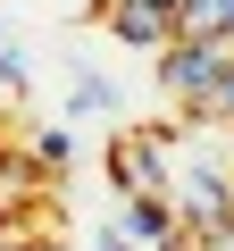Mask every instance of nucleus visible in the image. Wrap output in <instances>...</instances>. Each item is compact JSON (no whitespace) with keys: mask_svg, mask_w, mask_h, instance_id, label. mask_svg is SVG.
Returning a JSON list of instances; mask_svg holds the SVG:
<instances>
[{"mask_svg":"<svg viewBox=\"0 0 234 251\" xmlns=\"http://www.w3.org/2000/svg\"><path fill=\"white\" fill-rule=\"evenodd\" d=\"M84 109H109V84H100V75H75V117H84Z\"/></svg>","mask_w":234,"mask_h":251,"instance_id":"0eeeda50","label":"nucleus"},{"mask_svg":"<svg viewBox=\"0 0 234 251\" xmlns=\"http://www.w3.org/2000/svg\"><path fill=\"white\" fill-rule=\"evenodd\" d=\"M100 17H109L117 42H134V50H167V42L184 34L176 0H100Z\"/></svg>","mask_w":234,"mask_h":251,"instance_id":"7ed1b4c3","label":"nucleus"},{"mask_svg":"<svg viewBox=\"0 0 234 251\" xmlns=\"http://www.w3.org/2000/svg\"><path fill=\"white\" fill-rule=\"evenodd\" d=\"M184 34H234V0H184Z\"/></svg>","mask_w":234,"mask_h":251,"instance_id":"39448f33","label":"nucleus"},{"mask_svg":"<svg viewBox=\"0 0 234 251\" xmlns=\"http://www.w3.org/2000/svg\"><path fill=\"white\" fill-rule=\"evenodd\" d=\"M100 251H134V243H126V234H117V243H100Z\"/></svg>","mask_w":234,"mask_h":251,"instance_id":"1a4fd4ad","label":"nucleus"},{"mask_svg":"<svg viewBox=\"0 0 234 251\" xmlns=\"http://www.w3.org/2000/svg\"><path fill=\"white\" fill-rule=\"evenodd\" d=\"M192 126H209V134H234V67H226V75L192 100Z\"/></svg>","mask_w":234,"mask_h":251,"instance_id":"20e7f679","label":"nucleus"},{"mask_svg":"<svg viewBox=\"0 0 234 251\" xmlns=\"http://www.w3.org/2000/svg\"><path fill=\"white\" fill-rule=\"evenodd\" d=\"M25 159H34V176L50 184V176H67V134H34L25 143Z\"/></svg>","mask_w":234,"mask_h":251,"instance_id":"423d86ee","label":"nucleus"},{"mask_svg":"<svg viewBox=\"0 0 234 251\" xmlns=\"http://www.w3.org/2000/svg\"><path fill=\"white\" fill-rule=\"evenodd\" d=\"M0 92H25V59H17L9 42H0Z\"/></svg>","mask_w":234,"mask_h":251,"instance_id":"6e6552de","label":"nucleus"},{"mask_svg":"<svg viewBox=\"0 0 234 251\" xmlns=\"http://www.w3.org/2000/svg\"><path fill=\"white\" fill-rule=\"evenodd\" d=\"M226 67H234V34H176V42L159 50V92H167L176 109H192Z\"/></svg>","mask_w":234,"mask_h":251,"instance_id":"f257e3e1","label":"nucleus"},{"mask_svg":"<svg viewBox=\"0 0 234 251\" xmlns=\"http://www.w3.org/2000/svg\"><path fill=\"white\" fill-rule=\"evenodd\" d=\"M167 176H176V134L167 126H126L109 143V184L117 193H167Z\"/></svg>","mask_w":234,"mask_h":251,"instance_id":"f03ea898","label":"nucleus"}]
</instances>
